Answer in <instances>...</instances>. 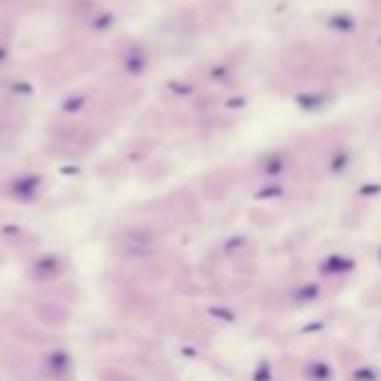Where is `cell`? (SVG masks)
Wrapping results in <instances>:
<instances>
[{
    "instance_id": "1",
    "label": "cell",
    "mask_w": 381,
    "mask_h": 381,
    "mask_svg": "<svg viewBox=\"0 0 381 381\" xmlns=\"http://www.w3.org/2000/svg\"><path fill=\"white\" fill-rule=\"evenodd\" d=\"M310 372H312V377H316V379H330V377H332V370L328 368L325 363H314L312 368H310Z\"/></svg>"
},
{
    "instance_id": "2",
    "label": "cell",
    "mask_w": 381,
    "mask_h": 381,
    "mask_svg": "<svg viewBox=\"0 0 381 381\" xmlns=\"http://www.w3.org/2000/svg\"><path fill=\"white\" fill-rule=\"evenodd\" d=\"M355 381H375V372L370 368H359L355 370Z\"/></svg>"
}]
</instances>
